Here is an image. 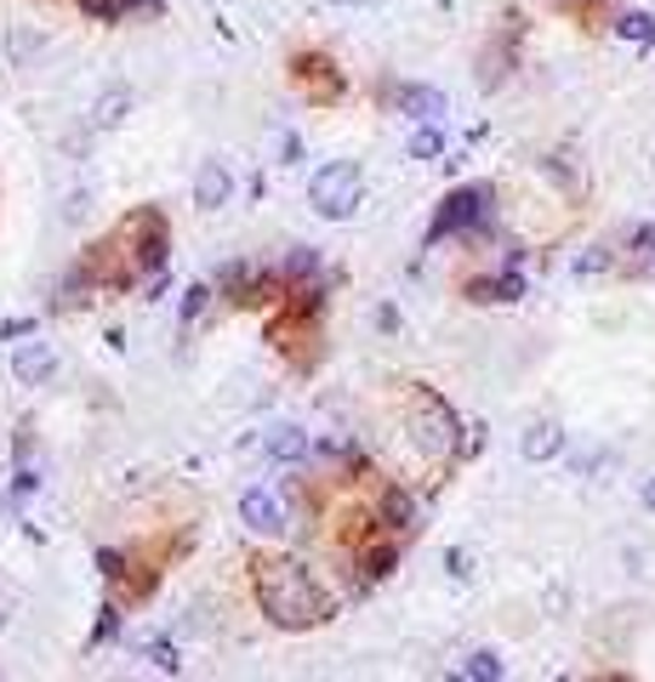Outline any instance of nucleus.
Wrapping results in <instances>:
<instances>
[{
    "label": "nucleus",
    "mask_w": 655,
    "mask_h": 682,
    "mask_svg": "<svg viewBox=\"0 0 655 682\" xmlns=\"http://www.w3.org/2000/svg\"><path fill=\"white\" fill-rule=\"evenodd\" d=\"M251 592H256V608L269 614L280 631H314L337 614V597L308 574V563L280 558V552L251 558Z\"/></svg>",
    "instance_id": "f257e3e1"
},
{
    "label": "nucleus",
    "mask_w": 655,
    "mask_h": 682,
    "mask_svg": "<svg viewBox=\"0 0 655 682\" xmlns=\"http://www.w3.org/2000/svg\"><path fill=\"white\" fill-rule=\"evenodd\" d=\"M405 416H411V432H416V443H422V455H434V461H445V455L456 450V438H462L456 409H450L434 387H422V382L405 393Z\"/></svg>",
    "instance_id": "f03ea898"
},
{
    "label": "nucleus",
    "mask_w": 655,
    "mask_h": 682,
    "mask_svg": "<svg viewBox=\"0 0 655 682\" xmlns=\"http://www.w3.org/2000/svg\"><path fill=\"white\" fill-rule=\"evenodd\" d=\"M359 183H365L359 160H331V165H319L314 177H308V199H314V211H319L325 222H348V217H353V205H359Z\"/></svg>",
    "instance_id": "7ed1b4c3"
},
{
    "label": "nucleus",
    "mask_w": 655,
    "mask_h": 682,
    "mask_svg": "<svg viewBox=\"0 0 655 682\" xmlns=\"http://www.w3.org/2000/svg\"><path fill=\"white\" fill-rule=\"evenodd\" d=\"M120 233H125V251H131V267H138V279H143V273H160V267H166L172 233H166V217H160L154 205L131 211V217L120 222Z\"/></svg>",
    "instance_id": "20e7f679"
},
{
    "label": "nucleus",
    "mask_w": 655,
    "mask_h": 682,
    "mask_svg": "<svg viewBox=\"0 0 655 682\" xmlns=\"http://www.w3.org/2000/svg\"><path fill=\"white\" fill-rule=\"evenodd\" d=\"M490 205H496V188L490 183H462V188H450L439 199V211H434V228L428 239H445V233H468L479 222H490Z\"/></svg>",
    "instance_id": "39448f33"
},
{
    "label": "nucleus",
    "mask_w": 655,
    "mask_h": 682,
    "mask_svg": "<svg viewBox=\"0 0 655 682\" xmlns=\"http://www.w3.org/2000/svg\"><path fill=\"white\" fill-rule=\"evenodd\" d=\"M291 86L308 97V109H337V102L348 97L342 68L325 52H297V57H291Z\"/></svg>",
    "instance_id": "423d86ee"
},
{
    "label": "nucleus",
    "mask_w": 655,
    "mask_h": 682,
    "mask_svg": "<svg viewBox=\"0 0 655 682\" xmlns=\"http://www.w3.org/2000/svg\"><path fill=\"white\" fill-rule=\"evenodd\" d=\"M240 524H245L251 535H262V540H280V535L291 529L285 501H280L274 490H245V495H240Z\"/></svg>",
    "instance_id": "0eeeda50"
},
{
    "label": "nucleus",
    "mask_w": 655,
    "mask_h": 682,
    "mask_svg": "<svg viewBox=\"0 0 655 682\" xmlns=\"http://www.w3.org/2000/svg\"><path fill=\"white\" fill-rule=\"evenodd\" d=\"M565 443H570L565 427L542 416V421H531V427L518 432V455L531 461V466H547V461H559V455H565Z\"/></svg>",
    "instance_id": "6e6552de"
},
{
    "label": "nucleus",
    "mask_w": 655,
    "mask_h": 682,
    "mask_svg": "<svg viewBox=\"0 0 655 682\" xmlns=\"http://www.w3.org/2000/svg\"><path fill=\"white\" fill-rule=\"evenodd\" d=\"M393 109L411 114L416 125H439V120L450 114V102H445V91H434V86H393Z\"/></svg>",
    "instance_id": "1a4fd4ad"
},
{
    "label": "nucleus",
    "mask_w": 655,
    "mask_h": 682,
    "mask_svg": "<svg viewBox=\"0 0 655 682\" xmlns=\"http://www.w3.org/2000/svg\"><path fill=\"white\" fill-rule=\"evenodd\" d=\"M12 375H18V387H46L52 375H57L52 341H23V348L12 353Z\"/></svg>",
    "instance_id": "9d476101"
},
{
    "label": "nucleus",
    "mask_w": 655,
    "mask_h": 682,
    "mask_svg": "<svg viewBox=\"0 0 655 682\" xmlns=\"http://www.w3.org/2000/svg\"><path fill=\"white\" fill-rule=\"evenodd\" d=\"M228 199H234V170L222 160H206L194 170V205H200V211H222Z\"/></svg>",
    "instance_id": "9b49d317"
},
{
    "label": "nucleus",
    "mask_w": 655,
    "mask_h": 682,
    "mask_svg": "<svg viewBox=\"0 0 655 682\" xmlns=\"http://www.w3.org/2000/svg\"><path fill=\"white\" fill-rule=\"evenodd\" d=\"M376 518L387 535H411L416 529V495L400 490V484H382V501H376Z\"/></svg>",
    "instance_id": "f8f14e48"
},
{
    "label": "nucleus",
    "mask_w": 655,
    "mask_h": 682,
    "mask_svg": "<svg viewBox=\"0 0 655 682\" xmlns=\"http://www.w3.org/2000/svg\"><path fill=\"white\" fill-rule=\"evenodd\" d=\"M308 450H314V443H308V432H303V427H274V432H269V443H262V455L280 461V466L308 461Z\"/></svg>",
    "instance_id": "ddd939ff"
},
{
    "label": "nucleus",
    "mask_w": 655,
    "mask_h": 682,
    "mask_svg": "<svg viewBox=\"0 0 655 682\" xmlns=\"http://www.w3.org/2000/svg\"><path fill=\"white\" fill-rule=\"evenodd\" d=\"M393 563H400V535H382V540H371L365 552L353 558V569L365 574V580H382V574H387Z\"/></svg>",
    "instance_id": "4468645a"
},
{
    "label": "nucleus",
    "mask_w": 655,
    "mask_h": 682,
    "mask_svg": "<svg viewBox=\"0 0 655 682\" xmlns=\"http://www.w3.org/2000/svg\"><path fill=\"white\" fill-rule=\"evenodd\" d=\"M524 296V279L507 267V273H490V279H468V301H518Z\"/></svg>",
    "instance_id": "2eb2a0df"
},
{
    "label": "nucleus",
    "mask_w": 655,
    "mask_h": 682,
    "mask_svg": "<svg viewBox=\"0 0 655 682\" xmlns=\"http://www.w3.org/2000/svg\"><path fill=\"white\" fill-rule=\"evenodd\" d=\"M125 114H131V91L125 86H109L103 97H97V109H91V131H114Z\"/></svg>",
    "instance_id": "dca6fc26"
},
{
    "label": "nucleus",
    "mask_w": 655,
    "mask_h": 682,
    "mask_svg": "<svg viewBox=\"0 0 655 682\" xmlns=\"http://www.w3.org/2000/svg\"><path fill=\"white\" fill-rule=\"evenodd\" d=\"M615 41L649 52V46H655V12H621V18H615Z\"/></svg>",
    "instance_id": "f3484780"
},
{
    "label": "nucleus",
    "mask_w": 655,
    "mask_h": 682,
    "mask_svg": "<svg viewBox=\"0 0 655 682\" xmlns=\"http://www.w3.org/2000/svg\"><path fill=\"white\" fill-rule=\"evenodd\" d=\"M462 671H468V682H502V676H507V666H502L496 648H473Z\"/></svg>",
    "instance_id": "a211bd4d"
},
{
    "label": "nucleus",
    "mask_w": 655,
    "mask_h": 682,
    "mask_svg": "<svg viewBox=\"0 0 655 682\" xmlns=\"http://www.w3.org/2000/svg\"><path fill=\"white\" fill-rule=\"evenodd\" d=\"M445 154V125H416L411 131V160H439Z\"/></svg>",
    "instance_id": "6ab92c4d"
},
{
    "label": "nucleus",
    "mask_w": 655,
    "mask_h": 682,
    "mask_svg": "<svg viewBox=\"0 0 655 682\" xmlns=\"http://www.w3.org/2000/svg\"><path fill=\"white\" fill-rule=\"evenodd\" d=\"M627 256H638V262H649V267H655V222L627 228Z\"/></svg>",
    "instance_id": "aec40b11"
},
{
    "label": "nucleus",
    "mask_w": 655,
    "mask_h": 682,
    "mask_svg": "<svg viewBox=\"0 0 655 682\" xmlns=\"http://www.w3.org/2000/svg\"><path fill=\"white\" fill-rule=\"evenodd\" d=\"M610 267H615V251H610V245H593V251L576 256V273H581V279H593V273H610Z\"/></svg>",
    "instance_id": "412c9836"
},
{
    "label": "nucleus",
    "mask_w": 655,
    "mask_h": 682,
    "mask_svg": "<svg viewBox=\"0 0 655 682\" xmlns=\"http://www.w3.org/2000/svg\"><path fill=\"white\" fill-rule=\"evenodd\" d=\"M240 301H245V307H280V279H251V285L240 290Z\"/></svg>",
    "instance_id": "4be33fe9"
},
{
    "label": "nucleus",
    "mask_w": 655,
    "mask_h": 682,
    "mask_svg": "<svg viewBox=\"0 0 655 682\" xmlns=\"http://www.w3.org/2000/svg\"><path fill=\"white\" fill-rule=\"evenodd\" d=\"M75 7L86 12V18H97V23H120L131 7H125V0H75Z\"/></svg>",
    "instance_id": "5701e85b"
},
{
    "label": "nucleus",
    "mask_w": 655,
    "mask_h": 682,
    "mask_svg": "<svg viewBox=\"0 0 655 682\" xmlns=\"http://www.w3.org/2000/svg\"><path fill=\"white\" fill-rule=\"evenodd\" d=\"M542 170H547V177H553V183H559V188H576V170L565 165V154H553V160H542Z\"/></svg>",
    "instance_id": "b1692460"
},
{
    "label": "nucleus",
    "mask_w": 655,
    "mask_h": 682,
    "mask_svg": "<svg viewBox=\"0 0 655 682\" xmlns=\"http://www.w3.org/2000/svg\"><path fill=\"white\" fill-rule=\"evenodd\" d=\"M445 569H450V580H468V574H473V558L462 552V546H450V552H445Z\"/></svg>",
    "instance_id": "393cba45"
},
{
    "label": "nucleus",
    "mask_w": 655,
    "mask_h": 682,
    "mask_svg": "<svg viewBox=\"0 0 655 682\" xmlns=\"http://www.w3.org/2000/svg\"><path fill=\"white\" fill-rule=\"evenodd\" d=\"M149 660H154L160 671H177V666H183V660H177V648H172V642H149Z\"/></svg>",
    "instance_id": "a878e982"
},
{
    "label": "nucleus",
    "mask_w": 655,
    "mask_h": 682,
    "mask_svg": "<svg viewBox=\"0 0 655 682\" xmlns=\"http://www.w3.org/2000/svg\"><path fill=\"white\" fill-rule=\"evenodd\" d=\"M314 267H319V256H314V251H291V262H285L291 279H303V273H314Z\"/></svg>",
    "instance_id": "bb28decb"
},
{
    "label": "nucleus",
    "mask_w": 655,
    "mask_h": 682,
    "mask_svg": "<svg viewBox=\"0 0 655 682\" xmlns=\"http://www.w3.org/2000/svg\"><path fill=\"white\" fill-rule=\"evenodd\" d=\"M206 296H211L206 285H194V290L183 296V319H194V314H200V307H206Z\"/></svg>",
    "instance_id": "cd10ccee"
},
{
    "label": "nucleus",
    "mask_w": 655,
    "mask_h": 682,
    "mask_svg": "<svg viewBox=\"0 0 655 682\" xmlns=\"http://www.w3.org/2000/svg\"><path fill=\"white\" fill-rule=\"evenodd\" d=\"M638 506H644V512H655V472L638 484Z\"/></svg>",
    "instance_id": "c85d7f7f"
},
{
    "label": "nucleus",
    "mask_w": 655,
    "mask_h": 682,
    "mask_svg": "<svg viewBox=\"0 0 655 682\" xmlns=\"http://www.w3.org/2000/svg\"><path fill=\"white\" fill-rule=\"evenodd\" d=\"M29 330H35L29 319H7V324H0V336H29Z\"/></svg>",
    "instance_id": "c756f323"
},
{
    "label": "nucleus",
    "mask_w": 655,
    "mask_h": 682,
    "mask_svg": "<svg viewBox=\"0 0 655 682\" xmlns=\"http://www.w3.org/2000/svg\"><path fill=\"white\" fill-rule=\"evenodd\" d=\"M587 682H633L627 671H599V676H587Z\"/></svg>",
    "instance_id": "7c9ffc66"
},
{
    "label": "nucleus",
    "mask_w": 655,
    "mask_h": 682,
    "mask_svg": "<svg viewBox=\"0 0 655 682\" xmlns=\"http://www.w3.org/2000/svg\"><path fill=\"white\" fill-rule=\"evenodd\" d=\"M445 682H468V671H450V676H445Z\"/></svg>",
    "instance_id": "2f4dec72"
},
{
    "label": "nucleus",
    "mask_w": 655,
    "mask_h": 682,
    "mask_svg": "<svg viewBox=\"0 0 655 682\" xmlns=\"http://www.w3.org/2000/svg\"><path fill=\"white\" fill-rule=\"evenodd\" d=\"M120 682H131V676H120Z\"/></svg>",
    "instance_id": "473e14b6"
},
{
    "label": "nucleus",
    "mask_w": 655,
    "mask_h": 682,
    "mask_svg": "<svg viewBox=\"0 0 655 682\" xmlns=\"http://www.w3.org/2000/svg\"><path fill=\"white\" fill-rule=\"evenodd\" d=\"M0 620H7V614H0Z\"/></svg>",
    "instance_id": "72a5a7b5"
},
{
    "label": "nucleus",
    "mask_w": 655,
    "mask_h": 682,
    "mask_svg": "<svg viewBox=\"0 0 655 682\" xmlns=\"http://www.w3.org/2000/svg\"><path fill=\"white\" fill-rule=\"evenodd\" d=\"M649 165H655V160H649Z\"/></svg>",
    "instance_id": "f704fd0d"
}]
</instances>
